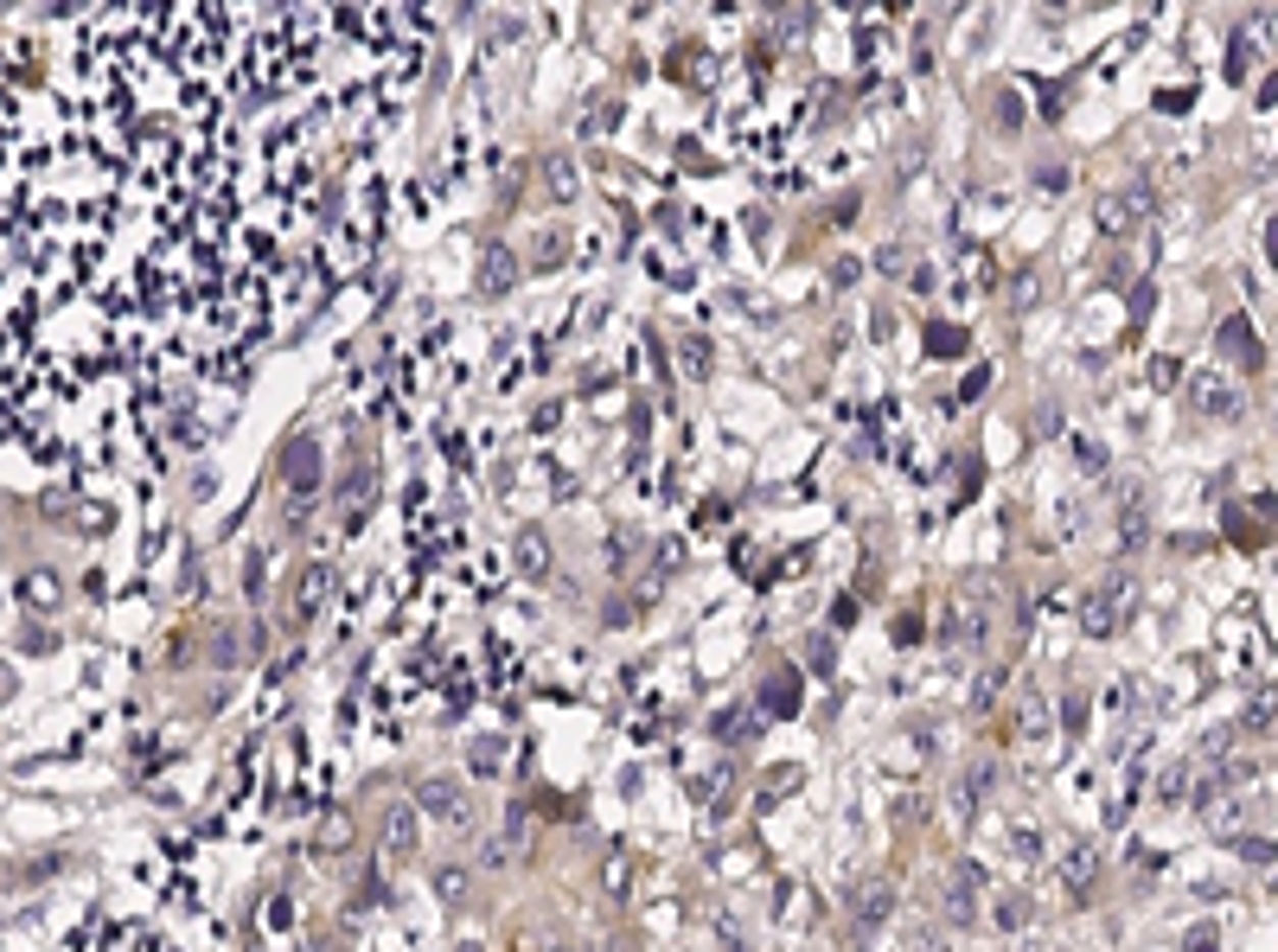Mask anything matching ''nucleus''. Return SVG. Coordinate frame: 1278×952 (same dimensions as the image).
<instances>
[{
    "label": "nucleus",
    "instance_id": "f257e3e1",
    "mask_svg": "<svg viewBox=\"0 0 1278 952\" xmlns=\"http://www.w3.org/2000/svg\"><path fill=\"white\" fill-rule=\"evenodd\" d=\"M1138 607V576L1131 569H1113L1093 594H1087V633H1119Z\"/></svg>",
    "mask_w": 1278,
    "mask_h": 952
},
{
    "label": "nucleus",
    "instance_id": "f03ea898",
    "mask_svg": "<svg viewBox=\"0 0 1278 952\" xmlns=\"http://www.w3.org/2000/svg\"><path fill=\"white\" fill-rule=\"evenodd\" d=\"M326 480V467H320V441L301 435L295 447H288V461H282V486H288V506H313V492H320Z\"/></svg>",
    "mask_w": 1278,
    "mask_h": 952
},
{
    "label": "nucleus",
    "instance_id": "7ed1b4c3",
    "mask_svg": "<svg viewBox=\"0 0 1278 952\" xmlns=\"http://www.w3.org/2000/svg\"><path fill=\"white\" fill-rule=\"evenodd\" d=\"M984 895H991V876H984V863H959L953 883H947V920H953V927H978Z\"/></svg>",
    "mask_w": 1278,
    "mask_h": 952
},
{
    "label": "nucleus",
    "instance_id": "20e7f679",
    "mask_svg": "<svg viewBox=\"0 0 1278 952\" xmlns=\"http://www.w3.org/2000/svg\"><path fill=\"white\" fill-rule=\"evenodd\" d=\"M1189 396H1195V410L1215 416V422H1234V416H1240V384H1234L1227 371H1215V365H1202V371L1189 377Z\"/></svg>",
    "mask_w": 1278,
    "mask_h": 952
},
{
    "label": "nucleus",
    "instance_id": "39448f33",
    "mask_svg": "<svg viewBox=\"0 0 1278 952\" xmlns=\"http://www.w3.org/2000/svg\"><path fill=\"white\" fill-rule=\"evenodd\" d=\"M416 805L436 825H448V831H467V818H473V805H467V793L454 787V780H422L416 787Z\"/></svg>",
    "mask_w": 1278,
    "mask_h": 952
},
{
    "label": "nucleus",
    "instance_id": "423d86ee",
    "mask_svg": "<svg viewBox=\"0 0 1278 952\" xmlns=\"http://www.w3.org/2000/svg\"><path fill=\"white\" fill-rule=\"evenodd\" d=\"M991 787H998V768H991V760H972V768L959 774V787H953V825H978Z\"/></svg>",
    "mask_w": 1278,
    "mask_h": 952
},
{
    "label": "nucleus",
    "instance_id": "0eeeda50",
    "mask_svg": "<svg viewBox=\"0 0 1278 952\" xmlns=\"http://www.w3.org/2000/svg\"><path fill=\"white\" fill-rule=\"evenodd\" d=\"M326 594H333V563H307V569H301V588H295V614H288V621H295V627L320 621Z\"/></svg>",
    "mask_w": 1278,
    "mask_h": 952
},
{
    "label": "nucleus",
    "instance_id": "6e6552de",
    "mask_svg": "<svg viewBox=\"0 0 1278 952\" xmlns=\"http://www.w3.org/2000/svg\"><path fill=\"white\" fill-rule=\"evenodd\" d=\"M422 844V812L416 805H391L384 812V856H416Z\"/></svg>",
    "mask_w": 1278,
    "mask_h": 952
},
{
    "label": "nucleus",
    "instance_id": "1a4fd4ad",
    "mask_svg": "<svg viewBox=\"0 0 1278 952\" xmlns=\"http://www.w3.org/2000/svg\"><path fill=\"white\" fill-rule=\"evenodd\" d=\"M518 275H524V269H518V256L505 250V244H493L487 256H479V295H512Z\"/></svg>",
    "mask_w": 1278,
    "mask_h": 952
},
{
    "label": "nucleus",
    "instance_id": "9d476101",
    "mask_svg": "<svg viewBox=\"0 0 1278 952\" xmlns=\"http://www.w3.org/2000/svg\"><path fill=\"white\" fill-rule=\"evenodd\" d=\"M851 908H857V934H876V927L888 920V908H896V889L888 883H857Z\"/></svg>",
    "mask_w": 1278,
    "mask_h": 952
},
{
    "label": "nucleus",
    "instance_id": "9b49d317",
    "mask_svg": "<svg viewBox=\"0 0 1278 952\" xmlns=\"http://www.w3.org/2000/svg\"><path fill=\"white\" fill-rule=\"evenodd\" d=\"M544 193L557 199V205H575V199H582V166H575V154H550V160H544Z\"/></svg>",
    "mask_w": 1278,
    "mask_h": 952
},
{
    "label": "nucleus",
    "instance_id": "f8f14e48",
    "mask_svg": "<svg viewBox=\"0 0 1278 952\" xmlns=\"http://www.w3.org/2000/svg\"><path fill=\"white\" fill-rule=\"evenodd\" d=\"M371 492H377V467H371V461H358V467L346 473V486H340V512H346V525H358V518H365Z\"/></svg>",
    "mask_w": 1278,
    "mask_h": 952
},
{
    "label": "nucleus",
    "instance_id": "ddd939ff",
    "mask_svg": "<svg viewBox=\"0 0 1278 952\" xmlns=\"http://www.w3.org/2000/svg\"><path fill=\"white\" fill-rule=\"evenodd\" d=\"M1144 218V199L1138 193H1119V199H1100V211H1093V224L1106 230V236H1125L1131 224Z\"/></svg>",
    "mask_w": 1278,
    "mask_h": 952
},
{
    "label": "nucleus",
    "instance_id": "4468645a",
    "mask_svg": "<svg viewBox=\"0 0 1278 952\" xmlns=\"http://www.w3.org/2000/svg\"><path fill=\"white\" fill-rule=\"evenodd\" d=\"M1221 352H1240V365H1253V371L1266 365V359H1260V339L1246 332V320H1240V314H1234V320H1221Z\"/></svg>",
    "mask_w": 1278,
    "mask_h": 952
},
{
    "label": "nucleus",
    "instance_id": "2eb2a0df",
    "mask_svg": "<svg viewBox=\"0 0 1278 952\" xmlns=\"http://www.w3.org/2000/svg\"><path fill=\"white\" fill-rule=\"evenodd\" d=\"M518 569H524V576H538V582L550 576V543H544L538 531H524V537H518Z\"/></svg>",
    "mask_w": 1278,
    "mask_h": 952
},
{
    "label": "nucleus",
    "instance_id": "dca6fc26",
    "mask_svg": "<svg viewBox=\"0 0 1278 952\" xmlns=\"http://www.w3.org/2000/svg\"><path fill=\"white\" fill-rule=\"evenodd\" d=\"M1119 537H1125V550L1144 543V498L1138 492H1125V506H1119Z\"/></svg>",
    "mask_w": 1278,
    "mask_h": 952
},
{
    "label": "nucleus",
    "instance_id": "f3484780",
    "mask_svg": "<svg viewBox=\"0 0 1278 952\" xmlns=\"http://www.w3.org/2000/svg\"><path fill=\"white\" fill-rule=\"evenodd\" d=\"M19 601H33V607H58V576H27V582H19Z\"/></svg>",
    "mask_w": 1278,
    "mask_h": 952
},
{
    "label": "nucleus",
    "instance_id": "a211bd4d",
    "mask_svg": "<svg viewBox=\"0 0 1278 952\" xmlns=\"http://www.w3.org/2000/svg\"><path fill=\"white\" fill-rule=\"evenodd\" d=\"M1023 914H1029L1023 895H991V920H998V927H1023Z\"/></svg>",
    "mask_w": 1278,
    "mask_h": 952
},
{
    "label": "nucleus",
    "instance_id": "6ab92c4d",
    "mask_svg": "<svg viewBox=\"0 0 1278 952\" xmlns=\"http://www.w3.org/2000/svg\"><path fill=\"white\" fill-rule=\"evenodd\" d=\"M1061 876H1068V889H1074V895H1087V876H1093V850L1080 844V850L1068 856V869H1061Z\"/></svg>",
    "mask_w": 1278,
    "mask_h": 952
},
{
    "label": "nucleus",
    "instance_id": "aec40b11",
    "mask_svg": "<svg viewBox=\"0 0 1278 952\" xmlns=\"http://www.w3.org/2000/svg\"><path fill=\"white\" fill-rule=\"evenodd\" d=\"M428 883H436V895H442V901H461V895H467V869H436Z\"/></svg>",
    "mask_w": 1278,
    "mask_h": 952
},
{
    "label": "nucleus",
    "instance_id": "412c9836",
    "mask_svg": "<svg viewBox=\"0 0 1278 952\" xmlns=\"http://www.w3.org/2000/svg\"><path fill=\"white\" fill-rule=\"evenodd\" d=\"M538 250H544L538 263H544V269H557V263H563V250H569V236H563V230H544V236H538Z\"/></svg>",
    "mask_w": 1278,
    "mask_h": 952
},
{
    "label": "nucleus",
    "instance_id": "4be33fe9",
    "mask_svg": "<svg viewBox=\"0 0 1278 952\" xmlns=\"http://www.w3.org/2000/svg\"><path fill=\"white\" fill-rule=\"evenodd\" d=\"M499 760H505V742H473V768L479 774H499Z\"/></svg>",
    "mask_w": 1278,
    "mask_h": 952
},
{
    "label": "nucleus",
    "instance_id": "5701e85b",
    "mask_svg": "<svg viewBox=\"0 0 1278 952\" xmlns=\"http://www.w3.org/2000/svg\"><path fill=\"white\" fill-rule=\"evenodd\" d=\"M684 371H691V377L710 371V346H704V339H684Z\"/></svg>",
    "mask_w": 1278,
    "mask_h": 952
},
{
    "label": "nucleus",
    "instance_id": "b1692460",
    "mask_svg": "<svg viewBox=\"0 0 1278 952\" xmlns=\"http://www.w3.org/2000/svg\"><path fill=\"white\" fill-rule=\"evenodd\" d=\"M998 684H1004V665H991V672H984V678H978V690H972V703L984 709V703H991V697H998Z\"/></svg>",
    "mask_w": 1278,
    "mask_h": 952
},
{
    "label": "nucleus",
    "instance_id": "393cba45",
    "mask_svg": "<svg viewBox=\"0 0 1278 952\" xmlns=\"http://www.w3.org/2000/svg\"><path fill=\"white\" fill-rule=\"evenodd\" d=\"M614 122H620V109H614V103H601L595 115H582V135H601V128H614Z\"/></svg>",
    "mask_w": 1278,
    "mask_h": 952
},
{
    "label": "nucleus",
    "instance_id": "a878e982",
    "mask_svg": "<svg viewBox=\"0 0 1278 952\" xmlns=\"http://www.w3.org/2000/svg\"><path fill=\"white\" fill-rule=\"evenodd\" d=\"M262 588H269V557L256 550V557H250V594H262Z\"/></svg>",
    "mask_w": 1278,
    "mask_h": 952
},
{
    "label": "nucleus",
    "instance_id": "bb28decb",
    "mask_svg": "<svg viewBox=\"0 0 1278 952\" xmlns=\"http://www.w3.org/2000/svg\"><path fill=\"white\" fill-rule=\"evenodd\" d=\"M998 122H1004V128H1017V122H1023V109H1017V97H1010V90L998 97Z\"/></svg>",
    "mask_w": 1278,
    "mask_h": 952
},
{
    "label": "nucleus",
    "instance_id": "cd10ccee",
    "mask_svg": "<svg viewBox=\"0 0 1278 952\" xmlns=\"http://www.w3.org/2000/svg\"><path fill=\"white\" fill-rule=\"evenodd\" d=\"M1074 455H1080V467H1087V473H1100V467H1106V455H1100L1093 441H1074Z\"/></svg>",
    "mask_w": 1278,
    "mask_h": 952
}]
</instances>
